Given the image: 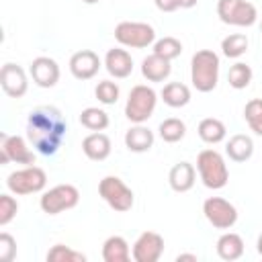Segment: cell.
Returning a JSON list of instances; mask_svg holds the SVG:
<instances>
[{"label": "cell", "instance_id": "74e56055", "mask_svg": "<svg viewBox=\"0 0 262 262\" xmlns=\"http://www.w3.org/2000/svg\"><path fill=\"white\" fill-rule=\"evenodd\" d=\"M196 2L199 0H178L180 8H192V6H196Z\"/></svg>", "mask_w": 262, "mask_h": 262}, {"label": "cell", "instance_id": "4dcf8cb0", "mask_svg": "<svg viewBox=\"0 0 262 262\" xmlns=\"http://www.w3.org/2000/svg\"><path fill=\"white\" fill-rule=\"evenodd\" d=\"M244 119L250 129L262 137V98H252L244 106Z\"/></svg>", "mask_w": 262, "mask_h": 262}, {"label": "cell", "instance_id": "f546056e", "mask_svg": "<svg viewBox=\"0 0 262 262\" xmlns=\"http://www.w3.org/2000/svg\"><path fill=\"white\" fill-rule=\"evenodd\" d=\"M47 262H86V254L76 252L70 246L55 244L47 252Z\"/></svg>", "mask_w": 262, "mask_h": 262}, {"label": "cell", "instance_id": "e0dca14e", "mask_svg": "<svg viewBox=\"0 0 262 262\" xmlns=\"http://www.w3.org/2000/svg\"><path fill=\"white\" fill-rule=\"evenodd\" d=\"M111 149H113L111 139H108V135L102 133V131H92L90 135H86V137L82 139V151H84V156H86L88 160H92V162H102V160H106V158L111 156Z\"/></svg>", "mask_w": 262, "mask_h": 262}, {"label": "cell", "instance_id": "d6986e66", "mask_svg": "<svg viewBox=\"0 0 262 262\" xmlns=\"http://www.w3.org/2000/svg\"><path fill=\"white\" fill-rule=\"evenodd\" d=\"M172 72V66H170V59L158 55V53H151L147 57H143L141 61V76L147 80V82H164Z\"/></svg>", "mask_w": 262, "mask_h": 262}, {"label": "cell", "instance_id": "7a4b0ae2", "mask_svg": "<svg viewBox=\"0 0 262 262\" xmlns=\"http://www.w3.org/2000/svg\"><path fill=\"white\" fill-rule=\"evenodd\" d=\"M219 55L213 49H199L190 59V82L199 92L215 90L219 82Z\"/></svg>", "mask_w": 262, "mask_h": 262}, {"label": "cell", "instance_id": "e575fe53", "mask_svg": "<svg viewBox=\"0 0 262 262\" xmlns=\"http://www.w3.org/2000/svg\"><path fill=\"white\" fill-rule=\"evenodd\" d=\"M16 258V242L10 233L2 231L0 233V260L2 262H12Z\"/></svg>", "mask_w": 262, "mask_h": 262}, {"label": "cell", "instance_id": "9c48e42d", "mask_svg": "<svg viewBox=\"0 0 262 262\" xmlns=\"http://www.w3.org/2000/svg\"><path fill=\"white\" fill-rule=\"evenodd\" d=\"M217 16L225 25L233 27H252L258 20V10L248 0H219Z\"/></svg>", "mask_w": 262, "mask_h": 262}, {"label": "cell", "instance_id": "1f68e13d", "mask_svg": "<svg viewBox=\"0 0 262 262\" xmlns=\"http://www.w3.org/2000/svg\"><path fill=\"white\" fill-rule=\"evenodd\" d=\"M154 53H158V55H162V57H166V59H176V57H180V53H182V43L176 39V37H162V39H158L156 43H154Z\"/></svg>", "mask_w": 262, "mask_h": 262}, {"label": "cell", "instance_id": "8d00e7d4", "mask_svg": "<svg viewBox=\"0 0 262 262\" xmlns=\"http://www.w3.org/2000/svg\"><path fill=\"white\" fill-rule=\"evenodd\" d=\"M176 260H178V262H182V260H192V262H196L199 256H196V254H178Z\"/></svg>", "mask_w": 262, "mask_h": 262}, {"label": "cell", "instance_id": "52a82bcc", "mask_svg": "<svg viewBox=\"0 0 262 262\" xmlns=\"http://www.w3.org/2000/svg\"><path fill=\"white\" fill-rule=\"evenodd\" d=\"M45 184H47V174L43 168H39L35 164L20 168V170L8 174V178H6V188L16 196L41 192L45 188Z\"/></svg>", "mask_w": 262, "mask_h": 262}, {"label": "cell", "instance_id": "7402d4cb", "mask_svg": "<svg viewBox=\"0 0 262 262\" xmlns=\"http://www.w3.org/2000/svg\"><path fill=\"white\" fill-rule=\"evenodd\" d=\"M225 154L231 162H246L254 154V141L246 133H235L225 143Z\"/></svg>", "mask_w": 262, "mask_h": 262}, {"label": "cell", "instance_id": "f1b7e54d", "mask_svg": "<svg viewBox=\"0 0 262 262\" xmlns=\"http://www.w3.org/2000/svg\"><path fill=\"white\" fill-rule=\"evenodd\" d=\"M252 76H254V74H252V68H250L248 63H244V61H235V63L229 68V72H227V82H229L231 88H235V90H244V88L250 86Z\"/></svg>", "mask_w": 262, "mask_h": 262}, {"label": "cell", "instance_id": "603a6c76", "mask_svg": "<svg viewBox=\"0 0 262 262\" xmlns=\"http://www.w3.org/2000/svg\"><path fill=\"white\" fill-rule=\"evenodd\" d=\"M131 258V248L123 235H111L102 244L104 262H127Z\"/></svg>", "mask_w": 262, "mask_h": 262}, {"label": "cell", "instance_id": "cb8c5ba5", "mask_svg": "<svg viewBox=\"0 0 262 262\" xmlns=\"http://www.w3.org/2000/svg\"><path fill=\"white\" fill-rule=\"evenodd\" d=\"M196 133H199V137H201L205 143L215 145V143H221V141L225 139V135H227V127H225V123H223L221 119L205 117V119L199 123Z\"/></svg>", "mask_w": 262, "mask_h": 262}, {"label": "cell", "instance_id": "44dd1931", "mask_svg": "<svg viewBox=\"0 0 262 262\" xmlns=\"http://www.w3.org/2000/svg\"><path fill=\"white\" fill-rule=\"evenodd\" d=\"M154 145V131H149L147 127H143V123L131 127L125 133V147L133 154H143L149 151Z\"/></svg>", "mask_w": 262, "mask_h": 262}, {"label": "cell", "instance_id": "6da1fadb", "mask_svg": "<svg viewBox=\"0 0 262 262\" xmlns=\"http://www.w3.org/2000/svg\"><path fill=\"white\" fill-rule=\"evenodd\" d=\"M68 133V123L61 111L53 104L37 106L27 119V139L41 156H53Z\"/></svg>", "mask_w": 262, "mask_h": 262}, {"label": "cell", "instance_id": "ba28073f", "mask_svg": "<svg viewBox=\"0 0 262 262\" xmlns=\"http://www.w3.org/2000/svg\"><path fill=\"white\" fill-rule=\"evenodd\" d=\"M78 203H80V190L68 182L45 190L39 199V207L45 215H59L63 211L74 209Z\"/></svg>", "mask_w": 262, "mask_h": 262}, {"label": "cell", "instance_id": "60d3db41", "mask_svg": "<svg viewBox=\"0 0 262 262\" xmlns=\"http://www.w3.org/2000/svg\"><path fill=\"white\" fill-rule=\"evenodd\" d=\"M260 33H262V20H260Z\"/></svg>", "mask_w": 262, "mask_h": 262}, {"label": "cell", "instance_id": "83f0119b", "mask_svg": "<svg viewBox=\"0 0 262 262\" xmlns=\"http://www.w3.org/2000/svg\"><path fill=\"white\" fill-rule=\"evenodd\" d=\"M160 131V137L166 141V143H176L180 141L184 135H186V125L182 119H176V117H168L160 123L158 127Z\"/></svg>", "mask_w": 262, "mask_h": 262}, {"label": "cell", "instance_id": "8fae6325", "mask_svg": "<svg viewBox=\"0 0 262 262\" xmlns=\"http://www.w3.org/2000/svg\"><path fill=\"white\" fill-rule=\"evenodd\" d=\"M8 162L25 164V166L35 164V154L31 151L23 135H8V133L0 135V164H8Z\"/></svg>", "mask_w": 262, "mask_h": 262}, {"label": "cell", "instance_id": "484cf974", "mask_svg": "<svg viewBox=\"0 0 262 262\" xmlns=\"http://www.w3.org/2000/svg\"><path fill=\"white\" fill-rule=\"evenodd\" d=\"M108 115L106 111L98 108V106H88L80 113V125L90 129V131H104L108 127Z\"/></svg>", "mask_w": 262, "mask_h": 262}, {"label": "cell", "instance_id": "ac0fdd59", "mask_svg": "<svg viewBox=\"0 0 262 262\" xmlns=\"http://www.w3.org/2000/svg\"><path fill=\"white\" fill-rule=\"evenodd\" d=\"M196 180V168L190 162H178L168 172V184L176 192H188L194 186Z\"/></svg>", "mask_w": 262, "mask_h": 262}, {"label": "cell", "instance_id": "4fadbf2b", "mask_svg": "<svg viewBox=\"0 0 262 262\" xmlns=\"http://www.w3.org/2000/svg\"><path fill=\"white\" fill-rule=\"evenodd\" d=\"M0 86H2L4 94H8L10 98H23L29 90L27 72L18 63L6 61L0 70Z\"/></svg>", "mask_w": 262, "mask_h": 262}, {"label": "cell", "instance_id": "836d02e7", "mask_svg": "<svg viewBox=\"0 0 262 262\" xmlns=\"http://www.w3.org/2000/svg\"><path fill=\"white\" fill-rule=\"evenodd\" d=\"M18 213V201L12 194H0V225H8Z\"/></svg>", "mask_w": 262, "mask_h": 262}, {"label": "cell", "instance_id": "ab89813d", "mask_svg": "<svg viewBox=\"0 0 262 262\" xmlns=\"http://www.w3.org/2000/svg\"><path fill=\"white\" fill-rule=\"evenodd\" d=\"M82 2H86V4H96V2H100V0H82Z\"/></svg>", "mask_w": 262, "mask_h": 262}, {"label": "cell", "instance_id": "2e32d148", "mask_svg": "<svg viewBox=\"0 0 262 262\" xmlns=\"http://www.w3.org/2000/svg\"><path fill=\"white\" fill-rule=\"evenodd\" d=\"M104 68L113 78L123 80V78L131 76V72H133V57L127 49L113 47L104 55Z\"/></svg>", "mask_w": 262, "mask_h": 262}, {"label": "cell", "instance_id": "30bf717a", "mask_svg": "<svg viewBox=\"0 0 262 262\" xmlns=\"http://www.w3.org/2000/svg\"><path fill=\"white\" fill-rule=\"evenodd\" d=\"M203 215L215 229H231L237 221V209L223 196H209L203 203Z\"/></svg>", "mask_w": 262, "mask_h": 262}, {"label": "cell", "instance_id": "9a60e30c", "mask_svg": "<svg viewBox=\"0 0 262 262\" xmlns=\"http://www.w3.org/2000/svg\"><path fill=\"white\" fill-rule=\"evenodd\" d=\"M68 66L76 80H90L98 74L102 61H100L98 53H94L92 49H80L70 57Z\"/></svg>", "mask_w": 262, "mask_h": 262}, {"label": "cell", "instance_id": "5bb4252c", "mask_svg": "<svg viewBox=\"0 0 262 262\" xmlns=\"http://www.w3.org/2000/svg\"><path fill=\"white\" fill-rule=\"evenodd\" d=\"M29 74L33 78V82L39 86V88H53L57 82H59V66L53 57H47V55H39L31 61L29 66Z\"/></svg>", "mask_w": 262, "mask_h": 262}, {"label": "cell", "instance_id": "5b68a950", "mask_svg": "<svg viewBox=\"0 0 262 262\" xmlns=\"http://www.w3.org/2000/svg\"><path fill=\"white\" fill-rule=\"evenodd\" d=\"M115 39L123 47L143 49L156 43V29L141 20H121L115 27Z\"/></svg>", "mask_w": 262, "mask_h": 262}, {"label": "cell", "instance_id": "4316f807", "mask_svg": "<svg viewBox=\"0 0 262 262\" xmlns=\"http://www.w3.org/2000/svg\"><path fill=\"white\" fill-rule=\"evenodd\" d=\"M248 45H250V41H248V37H246L244 33H231V35L223 37V41H221V51H223L225 57L237 59V57H242V55L248 51Z\"/></svg>", "mask_w": 262, "mask_h": 262}, {"label": "cell", "instance_id": "d4e9b609", "mask_svg": "<svg viewBox=\"0 0 262 262\" xmlns=\"http://www.w3.org/2000/svg\"><path fill=\"white\" fill-rule=\"evenodd\" d=\"M164 104L172 106V108H180V106H186L190 102V88L182 82H168L162 92H160Z\"/></svg>", "mask_w": 262, "mask_h": 262}, {"label": "cell", "instance_id": "ffe728a7", "mask_svg": "<svg viewBox=\"0 0 262 262\" xmlns=\"http://www.w3.org/2000/svg\"><path fill=\"white\" fill-rule=\"evenodd\" d=\"M215 248H217V256L221 260H227V262L237 260V258L244 256V239H242L239 233H233V231L221 233Z\"/></svg>", "mask_w": 262, "mask_h": 262}, {"label": "cell", "instance_id": "8992f818", "mask_svg": "<svg viewBox=\"0 0 262 262\" xmlns=\"http://www.w3.org/2000/svg\"><path fill=\"white\" fill-rule=\"evenodd\" d=\"M98 194L100 199L117 213H127L131 211L133 203H135V194L133 190L125 184V180H121L119 176H104L98 182Z\"/></svg>", "mask_w": 262, "mask_h": 262}, {"label": "cell", "instance_id": "277c9868", "mask_svg": "<svg viewBox=\"0 0 262 262\" xmlns=\"http://www.w3.org/2000/svg\"><path fill=\"white\" fill-rule=\"evenodd\" d=\"M156 104H158V94L151 86L147 84H137L131 88L129 96H127V102H125V117L139 125V123H145L154 111H156Z\"/></svg>", "mask_w": 262, "mask_h": 262}, {"label": "cell", "instance_id": "7c38bea8", "mask_svg": "<svg viewBox=\"0 0 262 262\" xmlns=\"http://www.w3.org/2000/svg\"><path fill=\"white\" fill-rule=\"evenodd\" d=\"M164 254V237L158 231H143L133 242L131 256L135 262H158Z\"/></svg>", "mask_w": 262, "mask_h": 262}, {"label": "cell", "instance_id": "f35d334b", "mask_svg": "<svg viewBox=\"0 0 262 262\" xmlns=\"http://www.w3.org/2000/svg\"><path fill=\"white\" fill-rule=\"evenodd\" d=\"M256 250H258V254L262 256V233L258 235V242H256Z\"/></svg>", "mask_w": 262, "mask_h": 262}, {"label": "cell", "instance_id": "d590c367", "mask_svg": "<svg viewBox=\"0 0 262 262\" xmlns=\"http://www.w3.org/2000/svg\"><path fill=\"white\" fill-rule=\"evenodd\" d=\"M154 2H156L158 10H162V12H174L180 8L178 0H154Z\"/></svg>", "mask_w": 262, "mask_h": 262}, {"label": "cell", "instance_id": "3957f363", "mask_svg": "<svg viewBox=\"0 0 262 262\" xmlns=\"http://www.w3.org/2000/svg\"><path fill=\"white\" fill-rule=\"evenodd\" d=\"M196 172L203 180V184L211 190H219L227 184L229 180V170H227V164H225V158L213 149V147H207L203 151H199L196 156Z\"/></svg>", "mask_w": 262, "mask_h": 262}, {"label": "cell", "instance_id": "d6a6232c", "mask_svg": "<svg viewBox=\"0 0 262 262\" xmlns=\"http://www.w3.org/2000/svg\"><path fill=\"white\" fill-rule=\"evenodd\" d=\"M94 94H96L98 102H102V104H115L119 100L121 90H119L117 82H113V80H100L96 84V88H94Z\"/></svg>", "mask_w": 262, "mask_h": 262}]
</instances>
